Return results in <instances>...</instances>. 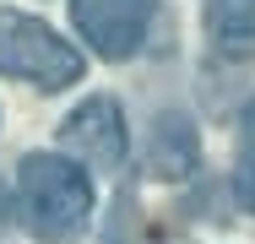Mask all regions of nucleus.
Instances as JSON below:
<instances>
[{
  "label": "nucleus",
  "instance_id": "f257e3e1",
  "mask_svg": "<svg viewBox=\"0 0 255 244\" xmlns=\"http://www.w3.org/2000/svg\"><path fill=\"white\" fill-rule=\"evenodd\" d=\"M16 201L27 234L44 244H71L93 223V174L65 152H27L16 163Z\"/></svg>",
  "mask_w": 255,
  "mask_h": 244
},
{
  "label": "nucleus",
  "instance_id": "f03ea898",
  "mask_svg": "<svg viewBox=\"0 0 255 244\" xmlns=\"http://www.w3.org/2000/svg\"><path fill=\"white\" fill-rule=\"evenodd\" d=\"M82 71H87L82 49L65 44L44 16L0 11V76H16L38 93H60V87L82 82Z\"/></svg>",
  "mask_w": 255,
  "mask_h": 244
},
{
  "label": "nucleus",
  "instance_id": "7ed1b4c3",
  "mask_svg": "<svg viewBox=\"0 0 255 244\" xmlns=\"http://www.w3.org/2000/svg\"><path fill=\"white\" fill-rule=\"evenodd\" d=\"M71 22L98 60H136L157 22V0H71Z\"/></svg>",
  "mask_w": 255,
  "mask_h": 244
},
{
  "label": "nucleus",
  "instance_id": "20e7f679",
  "mask_svg": "<svg viewBox=\"0 0 255 244\" xmlns=\"http://www.w3.org/2000/svg\"><path fill=\"white\" fill-rule=\"evenodd\" d=\"M60 141L65 152H76L71 163L76 168H120L125 163V146H130V130H125V114H120V103L114 98H87V103H76L71 114H65V125H60Z\"/></svg>",
  "mask_w": 255,
  "mask_h": 244
},
{
  "label": "nucleus",
  "instance_id": "39448f33",
  "mask_svg": "<svg viewBox=\"0 0 255 244\" xmlns=\"http://www.w3.org/2000/svg\"><path fill=\"white\" fill-rule=\"evenodd\" d=\"M147 163H152V174H163V179H179L190 163H196V136H190V120L179 114H163L152 130V152H147Z\"/></svg>",
  "mask_w": 255,
  "mask_h": 244
},
{
  "label": "nucleus",
  "instance_id": "423d86ee",
  "mask_svg": "<svg viewBox=\"0 0 255 244\" xmlns=\"http://www.w3.org/2000/svg\"><path fill=\"white\" fill-rule=\"evenodd\" d=\"M206 33L217 49H255V0H206Z\"/></svg>",
  "mask_w": 255,
  "mask_h": 244
},
{
  "label": "nucleus",
  "instance_id": "0eeeda50",
  "mask_svg": "<svg viewBox=\"0 0 255 244\" xmlns=\"http://www.w3.org/2000/svg\"><path fill=\"white\" fill-rule=\"evenodd\" d=\"M234 201L255 217V98L239 114V146H234Z\"/></svg>",
  "mask_w": 255,
  "mask_h": 244
},
{
  "label": "nucleus",
  "instance_id": "6e6552de",
  "mask_svg": "<svg viewBox=\"0 0 255 244\" xmlns=\"http://www.w3.org/2000/svg\"><path fill=\"white\" fill-rule=\"evenodd\" d=\"M0 217H5V190H0Z\"/></svg>",
  "mask_w": 255,
  "mask_h": 244
}]
</instances>
